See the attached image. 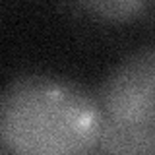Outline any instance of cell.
<instances>
[{
  "instance_id": "obj_1",
  "label": "cell",
  "mask_w": 155,
  "mask_h": 155,
  "mask_svg": "<svg viewBox=\"0 0 155 155\" xmlns=\"http://www.w3.org/2000/svg\"><path fill=\"white\" fill-rule=\"evenodd\" d=\"M105 114L76 81L21 74L0 95V142L10 155H95Z\"/></svg>"
},
{
  "instance_id": "obj_2",
  "label": "cell",
  "mask_w": 155,
  "mask_h": 155,
  "mask_svg": "<svg viewBox=\"0 0 155 155\" xmlns=\"http://www.w3.org/2000/svg\"><path fill=\"white\" fill-rule=\"evenodd\" d=\"M105 118L126 126H155V47L130 52L97 87Z\"/></svg>"
},
{
  "instance_id": "obj_3",
  "label": "cell",
  "mask_w": 155,
  "mask_h": 155,
  "mask_svg": "<svg viewBox=\"0 0 155 155\" xmlns=\"http://www.w3.org/2000/svg\"><path fill=\"white\" fill-rule=\"evenodd\" d=\"M95 155H155V126H126L105 118Z\"/></svg>"
},
{
  "instance_id": "obj_4",
  "label": "cell",
  "mask_w": 155,
  "mask_h": 155,
  "mask_svg": "<svg viewBox=\"0 0 155 155\" xmlns=\"http://www.w3.org/2000/svg\"><path fill=\"white\" fill-rule=\"evenodd\" d=\"M80 6L101 19L130 21V19L142 18L151 4L145 0H105V2H81Z\"/></svg>"
}]
</instances>
